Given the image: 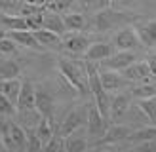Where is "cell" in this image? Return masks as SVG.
Here are the masks:
<instances>
[{
	"label": "cell",
	"instance_id": "4",
	"mask_svg": "<svg viewBox=\"0 0 156 152\" xmlns=\"http://www.w3.org/2000/svg\"><path fill=\"white\" fill-rule=\"evenodd\" d=\"M122 76L126 78L128 82H139V84H145V82H149L151 80V67L147 61H135V63H131L129 67L126 68H122Z\"/></svg>",
	"mask_w": 156,
	"mask_h": 152
},
{
	"label": "cell",
	"instance_id": "16",
	"mask_svg": "<svg viewBox=\"0 0 156 152\" xmlns=\"http://www.w3.org/2000/svg\"><path fill=\"white\" fill-rule=\"evenodd\" d=\"M80 129L82 127H78L76 131H73L71 135H67L65 137V150L69 152H82L86 148H90V139H88V135H84L80 133Z\"/></svg>",
	"mask_w": 156,
	"mask_h": 152
},
{
	"label": "cell",
	"instance_id": "19",
	"mask_svg": "<svg viewBox=\"0 0 156 152\" xmlns=\"http://www.w3.org/2000/svg\"><path fill=\"white\" fill-rule=\"evenodd\" d=\"M17 122L25 127V129H29V127H38V124H40V120L44 118L42 114H40V110L36 109H23V110H17Z\"/></svg>",
	"mask_w": 156,
	"mask_h": 152
},
{
	"label": "cell",
	"instance_id": "22",
	"mask_svg": "<svg viewBox=\"0 0 156 152\" xmlns=\"http://www.w3.org/2000/svg\"><path fill=\"white\" fill-rule=\"evenodd\" d=\"M21 80L19 78H8V80H0V93H4L10 101L17 103L19 91H21Z\"/></svg>",
	"mask_w": 156,
	"mask_h": 152
},
{
	"label": "cell",
	"instance_id": "17",
	"mask_svg": "<svg viewBox=\"0 0 156 152\" xmlns=\"http://www.w3.org/2000/svg\"><path fill=\"white\" fill-rule=\"evenodd\" d=\"M44 29H50V30H53V33L63 36L65 30H67L63 15H61L59 12H53V10H48V8H46L44 10Z\"/></svg>",
	"mask_w": 156,
	"mask_h": 152
},
{
	"label": "cell",
	"instance_id": "5",
	"mask_svg": "<svg viewBox=\"0 0 156 152\" xmlns=\"http://www.w3.org/2000/svg\"><path fill=\"white\" fill-rule=\"evenodd\" d=\"M137 61L135 51H129V50H118L116 53H112L111 57H107L105 61H101V65L105 68H111V71H122V68L129 67L131 63Z\"/></svg>",
	"mask_w": 156,
	"mask_h": 152
},
{
	"label": "cell",
	"instance_id": "6",
	"mask_svg": "<svg viewBox=\"0 0 156 152\" xmlns=\"http://www.w3.org/2000/svg\"><path fill=\"white\" fill-rule=\"evenodd\" d=\"M124 21H128L126 13L111 12V10L105 8V10L97 12V15H95V29L101 30V33H105V30H111L112 27L120 25V23H124Z\"/></svg>",
	"mask_w": 156,
	"mask_h": 152
},
{
	"label": "cell",
	"instance_id": "40",
	"mask_svg": "<svg viewBox=\"0 0 156 152\" xmlns=\"http://www.w3.org/2000/svg\"><path fill=\"white\" fill-rule=\"evenodd\" d=\"M4 36H6V30H4V29H0V38H4Z\"/></svg>",
	"mask_w": 156,
	"mask_h": 152
},
{
	"label": "cell",
	"instance_id": "21",
	"mask_svg": "<svg viewBox=\"0 0 156 152\" xmlns=\"http://www.w3.org/2000/svg\"><path fill=\"white\" fill-rule=\"evenodd\" d=\"M129 110V95L120 93L116 97H111V118L118 120Z\"/></svg>",
	"mask_w": 156,
	"mask_h": 152
},
{
	"label": "cell",
	"instance_id": "35",
	"mask_svg": "<svg viewBox=\"0 0 156 152\" xmlns=\"http://www.w3.org/2000/svg\"><path fill=\"white\" fill-rule=\"evenodd\" d=\"M25 19H27V25H29L30 30H38V29L44 27V12L34 13V15H29V17H25Z\"/></svg>",
	"mask_w": 156,
	"mask_h": 152
},
{
	"label": "cell",
	"instance_id": "18",
	"mask_svg": "<svg viewBox=\"0 0 156 152\" xmlns=\"http://www.w3.org/2000/svg\"><path fill=\"white\" fill-rule=\"evenodd\" d=\"M137 34L141 38L143 46L147 48H156V19L149 21V23H143V25H137Z\"/></svg>",
	"mask_w": 156,
	"mask_h": 152
},
{
	"label": "cell",
	"instance_id": "37",
	"mask_svg": "<svg viewBox=\"0 0 156 152\" xmlns=\"http://www.w3.org/2000/svg\"><path fill=\"white\" fill-rule=\"evenodd\" d=\"M147 63H149V67H151L152 76H156V53H151V55L147 57Z\"/></svg>",
	"mask_w": 156,
	"mask_h": 152
},
{
	"label": "cell",
	"instance_id": "24",
	"mask_svg": "<svg viewBox=\"0 0 156 152\" xmlns=\"http://www.w3.org/2000/svg\"><path fill=\"white\" fill-rule=\"evenodd\" d=\"M10 135L15 143V148L17 150H27V129L23 127L19 122L10 120Z\"/></svg>",
	"mask_w": 156,
	"mask_h": 152
},
{
	"label": "cell",
	"instance_id": "38",
	"mask_svg": "<svg viewBox=\"0 0 156 152\" xmlns=\"http://www.w3.org/2000/svg\"><path fill=\"white\" fill-rule=\"evenodd\" d=\"M116 2H118L122 8H128V6H131V4H133L135 0H116Z\"/></svg>",
	"mask_w": 156,
	"mask_h": 152
},
{
	"label": "cell",
	"instance_id": "20",
	"mask_svg": "<svg viewBox=\"0 0 156 152\" xmlns=\"http://www.w3.org/2000/svg\"><path fill=\"white\" fill-rule=\"evenodd\" d=\"M0 25L4 29H8V30H25V29H29L27 19L23 17V15H19V13L12 15V13L0 12Z\"/></svg>",
	"mask_w": 156,
	"mask_h": 152
},
{
	"label": "cell",
	"instance_id": "3",
	"mask_svg": "<svg viewBox=\"0 0 156 152\" xmlns=\"http://www.w3.org/2000/svg\"><path fill=\"white\" fill-rule=\"evenodd\" d=\"M114 46H116V50L135 51L143 46V42H141V38H139L135 27H122L114 36Z\"/></svg>",
	"mask_w": 156,
	"mask_h": 152
},
{
	"label": "cell",
	"instance_id": "7",
	"mask_svg": "<svg viewBox=\"0 0 156 152\" xmlns=\"http://www.w3.org/2000/svg\"><path fill=\"white\" fill-rule=\"evenodd\" d=\"M131 135V127L128 126H108L107 133L101 137V139L93 144V147H105V144H116L120 141H126L129 139Z\"/></svg>",
	"mask_w": 156,
	"mask_h": 152
},
{
	"label": "cell",
	"instance_id": "14",
	"mask_svg": "<svg viewBox=\"0 0 156 152\" xmlns=\"http://www.w3.org/2000/svg\"><path fill=\"white\" fill-rule=\"evenodd\" d=\"M126 78L122 76L120 71H111V68H107V71L101 72V84H103V88L107 91H116L126 86Z\"/></svg>",
	"mask_w": 156,
	"mask_h": 152
},
{
	"label": "cell",
	"instance_id": "8",
	"mask_svg": "<svg viewBox=\"0 0 156 152\" xmlns=\"http://www.w3.org/2000/svg\"><path fill=\"white\" fill-rule=\"evenodd\" d=\"M114 53V46L108 44V42H93L90 44V48L86 50L84 53V59L86 61H93V63H101L105 61L107 57H111Z\"/></svg>",
	"mask_w": 156,
	"mask_h": 152
},
{
	"label": "cell",
	"instance_id": "32",
	"mask_svg": "<svg viewBox=\"0 0 156 152\" xmlns=\"http://www.w3.org/2000/svg\"><path fill=\"white\" fill-rule=\"evenodd\" d=\"M131 95L137 97V99H147V97H152L156 95V86H151L149 82L141 84V86H135L131 89Z\"/></svg>",
	"mask_w": 156,
	"mask_h": 152
},
{
	"label": "cell",
	"instance_id": "2",
	"mask_svg": "<svg viewBox=\"0 0 156 152\" xmlns=\"http://www.w3.org/2000/svg\"><path fill=\"white\" fill-rule=\"evenodd\" d=\"M108 129V118H105L95 106V103L88 106V118H86V135L88 139L97 143Z\"/></svg>",
	"mask_w": 156,
	"mask_h": 152
},
{
	"label": "cell",
	"instance_id": "30",
	"mask_svg": "<svg viewBox=\"0 0 156 152\" xmlns=\"http://www.w3.org/2000/svg\"><path fill=\"white\" fill-rule=\"evenodd\" d=\"M27 150L29 152H38L44 150V143L36 133V127H29L27 129Z\"/></svg>",
	"mask_w": 156,
	"mask_h": 152
},
{
	"label": "cell",
	"instance_id": "36",
	"mask_svg": "<svg viewBox=\"0 0 156 152\" xmlns=\"http://www.w3.org/2000/svg\"><path fill=\"white\" fill-rule=\"evenodd\" d=\"M108 4H111V0H90L88 2V8H91V10H105V8H108Z\"/></svg>",
	"mask_w": 156,
	"mask_h": 152
},
{
	"label": "cell",
	"instance_id": "15",
	"mask_svg": "<svg viewBox=\"0 0 156 152\" xmlns=\"http://www.w3.org/2000/svg\"><path fill=\"white\" fill-rule=\"evenodd\" d=\"M63 48L67 51L74 53V55H80V53L84 55L86 50L90 48V38L84 36V34H71L63 40Z\"/></svg>",
	"mask_w": 156,
	"mask_h": 152
},
{
	"label": "cell",
	"instance_id": "33",
	"mask_svg": "<svg viewBox=\"0 0 156 152\" xmlns=\"http://www.w3.org/2000/svg\"><path fill=\"white\" fill-rule=\"evenodd\" d=\"M44 150H48V152H57V150H65V137L63 135H59L55 131V135L51 137V139L44 144Z\"/></svg>",
	"mask_w": 156,
	"mask_h": 152
},
{
	"label": "cell",
	"instance_id": "11",
	"mask_svg": "<svg viewBox=\"0 0 156 152\" xmlns=\"http://www.w3.org/2000/svg\"><path fill=\"white\" fill-rule=\"evenodd\" d=\"M33 33L36 36V40L42 44L44 50H59V48H63V38H61V34L53 33V30L42 27L38 30H33Z\"/></svg>",
	"mask_w": 156,
	"mask_h": 152
},
{
	"label": "cell",
	"instance_id": "1",
	"mask_svg": "<svg viewBox=\"0 0 156 152\" xmlns=\"http://www.w3.org/2000/svg\"><path fill=\"white\" fill-rule=\"evenodd\" d=\"M57 68L59 74L67 80V84L73 89H76V93L84 95L86 91H90V84H88V71H86V65L80 67L76 65L74 61L67 59V57H59L57 61Z\"/></svg>",
	"mask_w": 156,
	"mask_h": 152
},
{
	"label": "cell",
	"instance_id": "26",
	"mask_svg": "<svg viewBox=\"0 0 156 152\" xmlns=\"http://www.w3.org/2000/svg\"><path fill=\"white\" fill-rule=\"evenodd\" d=\"M63 21H65V27L67 30H82L86 27V17L82 13H76V12H69L63 15Z\"/></svg>",
	"mask_w": 156,
	"mask_h": 152
},
{
	"label": "cell",
	"instance_id": "25",
	"mask_svg": "<svg viewBox=\"0 0 156 152\" xmlns=\"http://www.w3.org/2000/svg\"><path fill=\"white\" fill-rule=\"evenodd\" d=\"M137 109H141L143 116L149 120L151 124H154V126H156V95L147 97V99H139Z\"/></svg>",
	"mask_w": 156,
	"mask_h": 152
},
{
	"label": "cell",
	"instance_id": "29",
	"mask_svg": "<svg viewBox=\"0 0 156 152\" xmlns=\"http://www.w3.org/2000/svg\"><path fill=\"white\" fill-rule=\"evenodd\" d=\"M17 48H19V44L13 40V38L10 36H4V38H0V57H12L17 53Z\"/></svg>",
	"mask_w": 156,
	"mask_h": 152
},
{
	"label": "cell",
	"instance_id": "12",
	"mask_svg": "<svg viewBox=\"0 0 156 152\" xmlns=\"http://www.w3.org/2000/svg\"><path fill=\"white\" fill-rule=\"evenodd\" d=\"M84 124V118H82V112L78 110V109H73L71 112H67V116L63 118V122L59 124V129H57V133L59 135H71L73 131H76L78 127H82Z\"/></svg>",
	"mask_w": 156,
	"mask_h": 152
},
{
	"label": "cell",
	"instance_id": "23",
	"mask_svg": "<svg viewBox=\"0 0 156 152\" xmlns=\"http://www.w3.org/2000/svg\"><path fill=\"white\" fill-rule=\"evenodd\" d=\"M19 72H21V67L17 61H13L10 57H0V80L17 78Z\"/></svg>",
	"mask_w": 156,
	"mask_h": 152
},
{
	"label": "cell",
	"instance_id": "39",
	"mask_svg": "<svg viewBox=\"0 0 156 152\" xmlns=\"http://www.w3.org/2000/svg\"><path fill=\"white\" fill-rule=\"evenodd\" d=\"M6 150V144H4V141H2V137H0V152H4Z\"/></svg>",
	"mask_w": 156,
	"mask_h": 152
},
{
	"label": "cell",
	"instance_id": "31",
	"mask_svg": "<svg viewBox=\"0 0 156 152\" xmlns=\"http://www.w3.org/2000/svg\"><path fill=\"white\" fill-rule=\"evenodd\" d=\"M17 114V106H15L13 101H10L4 93H0V116L4 118H12Z\"/></svg>",
	"mask_w": 156,
	"mask_h": 152
},
{
	"label": "cell",
	"instance_id": "10",
	"mask_svg": "<svg viewBox=\"0 0 156 152\" xmlns=\"http://www.w3.org/2000/svg\"><path fill=\"white\" fill-rule=\"evenodd\" d=\"M8 36L13 38L15 42L23 48H30V50H36V51H42V44L36 40L34 33L30 29H25V30H8Z\"/></svg>",
	"mask_w": 156,
	"mask_h": 152
},
{
	"label": "cell",
	"instance_id": "9",
	"mask_svg": "<svg viewBox=\"0 0 156 152\" xmlns=\"http://www.w3.org/2000/svg\"><path fill=\"white\" fill-rule=\"evenodd\" d=\"M36 103V88L30 80H23L21 84V91H19V97H17V110H23V109H34Z\"/></svg>",
	"mask_w": 156,
	"mask_h": 152
},
{
	"label": "cell",
	"instance_id": "27",
	"mask_svg": "<svg viewBox=\"0 0 156 152\" xmlns=\"http://www.w3.org/2000/svg\"><path fill=\"white\" fill-rule=\"evenodd\" d=\"M51 120L53 118H48V116H44L42 120H40V124H38V127H36V133H38V137L42 139V143L46 144L53 135H55V129H53V124H51Z\"/></svg>",
	"mask_w": 156,
	"mask_h": 152
},
{
	"label": "cell",
	"instance_id": "28",
	"mask_svg": "<svg viewBox=\"0 0 156 152\" xmlns=\"http://www.w3.org/2000/svg\"><path fill=\"white\" fill-rule=\"evenodd\" d=\"M156 139V126H147V127H141L137 131H131L129 139L128 141H133V143H141V141H152Z\"/></svg>",
	"mask_w": 156,
	"mask_h": 152
},
{
	"label": "cell",
	"instance_id": "13",
	"mask_svg": "<svg viewBox=\"0 0 156 152\" xmlns=\"http://www.w3.org/2000/svg\"><path fill=\"white\" fill-rule=\"evenodd\" d=\"M36 109L40 110L42 116L53 118V110H55V99L50 91H46L44 88H36Z\"/></svg>",
	"mask_w": 156,
	"mask_h": 152
},
{
	"label": "cell",
	"instance_id": "34",
	"mask_svg": "<svg viewBox=\"0 0 156 152\" xmlns=\"http://www.w3.org/2000/svg\"><path fill=\"white\" fill-rule=\"evenodd\" d=\"M21 0H0V12L4 13H19Z\"/></svg>",
	"mask_w": 156,
	"mask_h": 152
}]
</instances>
